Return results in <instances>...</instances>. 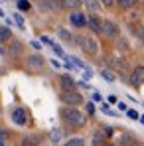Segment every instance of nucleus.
<instances>
[{
  "instance_id": "nucleus-1",
  "label": "nucleus",
  "mask_w": 144,
  "mask_h": 146,
  "mask_svg": "<svg viewBox=\"0 0 144 146\" xmlns=\"http://www.w3.org/2000/svg\"><path fill=\"white\" fill-rule=\"evenodd\" d=\"M59 115H61V119L67 122L69 126H73V128H81V126H85V122H87L85 115H83L77 107H63Z\"/></svg>"
},
{
  "instance_id": "nucleus-2",
  "label": "nucleus",
  "mask_w": 144,
  "mask_h": 146,
  "mask_svg": "<svg viewBox=\"0 0 144 146\" xmlns=\"http://www.w3.org/2000/svg\"><path fill=\"white\" fill-rule=\"evenodd\" d=\"M77 44L81 46V49L85 53H89V55H95L97 51H99V44H97L95 38H91V36H79L77 38Z\"/></svg>"
},
{
  "instance_id": "nucleus-3",
  "label": "nucleus",
  "mask_w": 144,
  "mask_h": 146,
  "mask_svg": "<svg viewBox=\"0 0 144 146\" xmlns=\"http://www.w3.org/2000/svg\"><path fill=\"white\" fill-rule=\"evenodd\" d=\"M61 101H63V105H67V107L83 105V97H81L77 91H63V93H61Z\"/></svg>"
},
{
  "instance_id": "nucleus-4",
  "label": "nucleus",
  "mask_w": 144,
  "mask_h": 146,
  "mask_svg": "<svg viewBox=\"0 0 144 146\" xmlns=\"http://www.w3.org/2000/svg\"><path fill=\"white\" fill-rule=\"evenodd\" d=\"M101 34L107 36V38H117L119 36V26L115 22H109V20H101Z\"/></svg>"
},
{
  "instance_id": "nucleus-5",
  "label": "nucleus",
  "mask_w": 144,
  "mask_h": 146,
  "mask_svg": "<svg viewBox=\"0 0 144 146\" xmlns=\"http://www.w3.org/2000/svg\"><path fill=\"white\" fill-rule=\"evenodd\" d=\"M130 83H132L134 87H140L144 83V67L142 65H138V67L132 69V73H130Z\"/></svg>"
},
{
  "instance_id": "nucleus-6",
  "label": "nucleus",
  "mask_w": 144,
  "mask_h": 146,
  "mask_svg": "<svg viewBox=\"0 0 144 146\" xmlns=\"http://www.w3.org/2000/svg\"><path fill=\"white\" fill-rule=\"evenodd\" d=\"M12 121L16 122L18 126H24L26 122H28V113H26L24 109H14L12 111Z\"/></svg>"
},
{
  "instance_id": "nucleus-7",
  "label": "nucleus",
  "mask_w": 144,
  "mask_h": 146,
  "mask_svg": "<svg viewBox=\"0 0 144 146\" xmlns=\"http://www.w3.org/2000/svg\"><path fill=\"white\" fill-rule=\"evenodd\" d=\"M59 83H61V89H63V91H75V81H73L69 75L63 73V75L59 77Z\"/></svg>"
},
{
  "instance_id": "nucleus-8",
  "label": "nucleus",
  "mask_w": 144,
  "mask_h": 146,
  "mask_svg": "<svg viewBox=\"0 0 144 146\" xmlns=\"http://www.w3.org/2000/svg\"><path fill=\"white\" fill-rule=\"evenodd\" d=\"M69 20H71L73 26H77V28H83V26H87V18L83 16V14H79V12H73L71 16H69Z\"/></svg>"
},
{
  "instance_id": "nucleus-9",
  "label": "nucleus",
  "mask_w": 144,
  "mask_h": 146,
  "mask_svg": "<svg viewBox=\"0 0 144 146\" xmlns=\"http://www.w3.org/2000/svg\"><path fill=\"white\" fill-rule=\"evenodd\" d=\"M44 65V57H40V55H30L28 57V67L30 69H40Z\"/></svg>"
},
{
  "instance_id": "nucleus-10",
  "label": "nucleus",
  "mask_w": 144,
  "mask_h": 146,
  "mask_svg": "<svg viewBox=\"0 0 144 146\" xmlns=\"http://www.w3.org/2000/svg\"><path fill=\"white\" fill-rule=\"evenodd\" d=\"M107 63L111 65V67H115V69H119V71H124V61L117 57V55H111L109 59H107Z\"/></svg>"
},
{
  "instance_id": "nucleus-11",
  "label": "nucleus",
  "mask_w": 144,
  "mask_h": 146,
  "mask_svg": "<svg viewBox=\"0 0 144 146\" xmlns=\"http://www.w3.org/2000/svg\"><path fill=\"white\" fill-rule=\"evenodd\" d=\"M59 4H61V8H67V10H77V8L83 4V0H59Z\"/></svg>"
},
{
  "instance_id": "nucleus-12",
  "label": "nucleus",
  "mask_w": 144,
  "mask_h": 146,
  "mask_svg": "<svg viewBox=\"0 0 144 146\" xmlns=\"http://www.w3.org/2000/svg\"><path fill=\"white\" fill-rule=\"evenodd\" d=\"M87 24H89V28H91L93 32H101V20H99L97 16H89Z\"/></svg>"
},
{
  "instance_id": "nucleus-13",
  "label": "nucleus",
  "mask_w": 144,
  "mask_h": 146,
  "mask_svg": "<svg viewBox=\"0 0 144 146\" xmlns=\"http://www.w3.org/2000/svg\"><path fill=\"white\" fill-rule=\"evenodd\" d=\"M20 146H40V136H26Z\"/></svg>"
},
{
  "instance_id": "nucleus-14",
  "label": "nucleus",
  "mask_w": 144,
  "mask_h": 146,
  "mask_svg": "<svg viewBox=\"0 0 144 146\" xmlns=\"http://www.w3.org/2000/svg\"><path fill=\"white\" fill-rule=\"evenodd\" d=\"M61 136H63V132H61L59 128H53V130L49 132V140H51L53 144H57V142L61 140Z\"/></svg>"
},
{
  "instance_id": "nucleus-15",
  "label": "nucleus",
  "mask_w": 144,
  "mask_h": 146,
  "mask_svg": "<svg viewBox=\"0 0 144 146\" xmlns=\"http://www.w3.org/2000/svg\"><path fill=\"white\" fill-rule=\"evenodd\" d=\"M10 38H12L10 30L6 26H0V42H10Z\"/></svg>"
},
{
  "instance_id": "nucleus-16",
  "label": "nucleus",
  "mask_w": 144,
  "mask_h": 146,
  "mask_svg": "<svg viewBox=\"0 0 144 146\" xmlns=\"http://www.w3.org/2000/svg\"><path fill=\"white\" fill-rule=\"evenodd\" d=\"M57 36H59L65 44H75V42H73V36L69 34V32H65V30H59V32H57Z\"/></svg>"
},
{
  "instance_id": "nucleus-17",
  "label": "nucleus",
  "mask_w": 144,
  "mask_h": 146,
  "mask_svg": "<svg viewBox=\"0 0 144 146\" xmlns=\"http://www.w3.org/2000/svg\"><path fill=\"white\" fill-rule=\"evenodd\" d=\"M83 4H85V6H87V8H89L91 12H97V10H99V4H101V2H99V0H83Z\"/></svg>"
},
{
  "instance_id": "nucleus-18",
  "label": "nucleus",
  "mask_w": 144,
  "mask_h": 146,
  "mask_svg": "<svg viewBox=\"0 0 144 146\" xmlns=\"http://www.w3.org/2000/svg\"><path fill=\"white\" fill-rule=\"evenodd\" d=\"M63 146H85V140H83L81 136H75V138H71V140H67Z\"/></svg>"
},
{
  "instance_id": "nucleus-19",
  "label": "nucleus",
  "mask_w": 144,
  "mask_h": 146,
  "mask_svg": "<svg viewBox=\"0 0 144 146\" xmlns=\"http://www.w3.org/2000/svg\"><path fill=\"white\" fill-rule=\"evenodd\" d=\"M103 142H105V136H103L101 132H95V136H93V144H95V146H103Z\"/></svg>"
},
{
  "instance_id": "nucleus-20",
  "label": "nucleus",
  "mask_w": 144,
  "mask_h": 146,
  "mask_svg": "<svg viewBox=\"0 0 144 146\" xmlns=\"http://www.w3.org/2000/svg\"><path fill=\"white\" fill-rule=\"evenodd\" d=\"M101 77L107 79V81H115V75H113L111 69H103V71H101Z\"/></svg>"
},
{
  "instance_id": "nucleus-21",
  "label": "nucleus",
  "mask_w": 144,
  "mask_h": 146,
  "mask_svg": "<svg viewBox=\"0 0 144 146\" xmlns=\"http://www.w3.org/2000/svg\"><path fill=\"white\" fill-rule=\"evenodd\" d=\"M117 2H119L122 8H132V6H134L138 0H117Z\"/></svg>"
},
{
  "instance_id": "nucleus-22",
  "label": "nucleus",
  "mask_w": 144,
  "mask_h": 146,
  "mask_svg": "<svg viewBox=\"0 0 144 146\" xmlns=\"http://www.w3.org/2000/svg\"><path fill=\"white\" fill-rule=\"evenodd\" d=\"M18 8L20 10H30V2L28 0H18Z\"/></svg>"
},
{
  "instance_id": "nucleus-23",
  "label": "nucleus",
  "mask_w": 144,
  "mask_h": 146,
  "mask_svg": "<svg viewBox=\"0 0 144 146\" xmlns=\"http://www.w3.org/2000/svg\"><path fill=\"white\" fill-rule=\"evenodd\" d=\"M126 115H128L130 119H134V121H136V119H140V115H138L136 111H132V109H128V111H126Z\"/></svg>"
},
{
  "instance_id": "nucleus-24",
  "label": "nucleus",
  "mask_w": 144,
  "mask_h": 146,
  "mask_svg": "<svg viewBox=\"0 0 144 146\" xmlns=\"http://www.w3.org/2000/svg\"><path fill=\"white\" fill-rule=\"evenodd\" d=\"M14 22L20 26V28H24V20H22V16H20V14H14Z\"/></svg>"
},
{
  "instance_id": "nucleus-25",
  "label": "nucleus",
  "mask_w": 144,
  "mask_h": 146,
  "mask_svg": "<svg viewBox=\"0 0 144 146\" xmlns=\"http://www.w3.org/2000/svg\"><path fill=\"white\" fill-rule=\"evenodd\" d=\"M99 2H101V4H103V6H107V8H111V6H113V2H115V0H99Z\"/></svg>"
},
{
  "instance_id": "nucleus-26",
  "label": "nucleus",
  "mask_w": 144,
  "mask_h": 146,
  "mask_svg": "<svg viewBox=\"0 0 144 146\" xmlns=\"http://www.w3.org/2000/svg\"><path fill=\"white\" fill-rule=\"evenodd\" d=\"M87 111H89V115H93V113H95V105L89 103V105H87Z\"/></svg>"
},
{
  "instance_id": "nucleus-27",
  "label": "nucleus",
  "mask_w": 144,
  "mask_h": 146,
  "mask_svg": "<svg viewBox=\"0 0 144 146\" xmlns=\"http://www.w3.org/2000/svg\"><path fill=\"white\" fill-rule=\"evenodd\" d=\"M12 53H20V46L18 44H12Z\"/></svg>"
},
{
  "instance_id": "nucleus-28",
  "label": "nucleus",
  "mask_w": 144,
  "mask_h": 146,
  "mask_svg": "<svg viewBox=\"0 0 144 146\" xmlns=\"http://www.w3.org/2000/svg\"><path fill=\"white\" fill-rule=\"evenodd\" d=\"M83 75H85V79H91V75H93V73H91V69H87V67H85V73H83Z\"/></svg>"
},
{
  "instance_id": "nucleus-29",
  "label": "nucleus",
  "mask_w": 144,
  "mask_h": 146,
  "mask_svg": "<svg viewBox=\"0 0 144 146\" xmlns=\"http://www.w3.org/2000/svg\"><path fill=\"white\" fill-rule=\"evenodd\" d=\"M0 146H6V138H2V136H0Z\"/></svg>"
},
{
  "instance_id": "nucleus-30",
  "label": "nucleus",
  "mask_w": 144,
  "mask_h": 146,
  "mask_svg": "<svg viewBox=\"0 0 144 146\" xmlns=\"http://www.w3.org/2000/svg\"><path fill=\"white\" fill-rule=\"evenodd\" d=\"M130 146H144V144H140V142H132Z\"/></svg>"
},
{
  "instance_id": "nucleus-31",
  "label": "nucleus",
  "mask_w": 144,
  "mask_h": 146,
  "mask_svg": "<svg viewBox=\"0 0 144 146\" xmlns=\"http://www.w3.org/2000/svg\"><path fill=\"white\" fill-rule=\"evenodd\" d=\"M140 122H142V124H144V115H142V117H140Z\"/></svg>"
},
{
  "instance_id": "nucleus-32",
  "label": "nucleus",
  "mask_w": 144,
  "mask_h": 146,
  "mask_svg": "<svg viewBox=\"0 0 144 146\" xmlns=\"http://www.w3.org/2000/svg\"><path fill=\"white\" fill-rule=\"evenodd\" d=\"M0 16H4V12H2V8H0Z\"/></svg>"
},
{
  "instance_id": "nucleus-33",
  "label": "nucleus",
  "mask_w": 144,
  "mask_h": 146,
  "mask_svg": "<svg viewBox=\"0 0 144 146\" xmlns=\"http://www.w3.org/2000/svg\"><path fill=\"white\" fill-rule=\"evenodd\" d=\"M0 55H2V49H0Z\"/></svg>"
},
{
  "instance_id": "nucleus-34",
  "label": "nucleus",
  "mask_w": 144,
  "mask_h": 146,
  "mask_svg": "<svg viewBox=\"0 0 144 146\" xmlns=\"http://www.w3.org/2000/svg\"><path fill=\"white\" fill-rule=\"evenodd\" d=\"M0 115H2V109H0Z\"/></svg>"
}]
</instances>
